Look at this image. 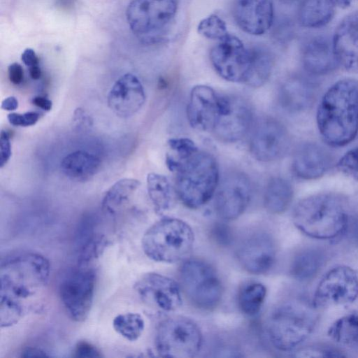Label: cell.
Listing matches in <instances>:
<instances>
[{"mask_svg":"<svg viewBox=\"0 0 358 358\" xmlns=\"http://www.w3.org/2000/svg\"><path fill=\"white\" fill-rule=\"evenodd\" d=\"M176 173V192L185 206L198 208L214 195L219 184V169L215 158L198 150L180 161Z\"/></svg>","mask_w":358,"mask_h":358,"instance_id":"277c9868","label":"cell"},{"mask_svg":"<svg viewBox=\"0 0 358 358\" xmlns=\"http://www.w3.org/2000/svg\"><path fill=\"white\" fill-rule=\"evenodd\" d=\"M322 264L323 256L318 250H306L294 257L290 273L299 280H309L317 275Z\"/></svg>","mask_w":358,"mask_h":358,"instance_id":"4dcf8cb0","label":"cell"},{"mask_svg":"<svg viewBox=\"0 0 358 358\" xmlns=\"http://www.w3.org/2000/svg\"><path fill=\"white\" fill-rule=\"evenodd\" d=\"M289 143L288 131L275 118H262L252 129L250 150L259 161L271 162L280 159L287 152Z\"/></svg>","mask_w":358,"mask_h":358,"instance_id":"4fadbf2b","label":"cell"},{"mask_svg":"<svg viewBox=\"0 0 358 358\" xmlns=\"http://www.w3.org/2000/svg\"><path fill=\"white\" fill-rule=\"evenodd\" d=\"M292 219L296 227L306 236L330 239L345 230L348 216L340 196L321 193L301 200L294 209Z\"/></svg>","mask_w":358,"mask_h":358,"instance_id":"3957f363","label":"cell"},{"mask_svg":"<svg viewBox=\"0 0 358 358\" xmlns=\"http://www.w3.org/2000/svg\"><path fill=\"white\" fill-rule=\"evenodd\" d=\"M73 357L95 358L102 357L100 351L96 347L87 341L78 342L73 350Z\"/></svg>","mask_w":358,"mask_h":358,"instance_id":"b9f144b4","label":"cell"},{"mask_svg":"<svg viewBox=\"0 0 358 358\" xmlns=\"http://www.w3.org/2000/svg\"><path fill=\"white\" fill-rule=\"evenodd\" d=\"M73 122L74 126L78 130H85L92 126V119L91 117L83 109L78 108L75 110Z\"/></svg>","mask_w":358,"mask_h":358,"instance_id":"ee69618b","label":"cell"},{"mask_svg":"<svg viewBox=\"0 0 358 358\" xmlns=\"http://www.w3.org/2000/svg\"><path fill=\"white\" fill-rule=\"evenodd\" d=\"M252 125V110L245 100L238 96H222L221 111L212 131L216 138L227 143L238 141Z\"/></svg>","mask_w":358,"mask_h":358,"instance_id":"5bb4252c","label":"cell"},{"mask_svg":"<svg viewBox=\"0 0 358 358\" xmlns=\"http://www.w3.org/2000/svg\"><path fill=\"white\" fill-rule=\"evenodd\" d=\"M95 282L94 270L89 266H77L62 280L60 298L73 320L83 322L87 317L93 303Z\"/></svg>","mask_w":358,"mask_h":358,"instance_id":"9c48e42d","label":"cell"},{"mask_svg":"<svg viewBox=\"0 0 358 358\" xmlns=\"http://www.w3.org/2000/svg\"><path fill=\"white\" fill-rule=\"evenodd\" d=\"M333 163L331 153L315 143H306L296 150L292 169L296 176L305 180L322 177Z\"/></svg>","mask_w":358,"mask_h":358,"instance_id":"7402d4cb","label":"cell"},{"mask_svg":"<svg viewBox=\"0 0 358 358\" xmlns=\"http://www.w3.org/2000/svg\"><path fill=\"white\" fill-rule=\"evenodd\" d=\"M323 139L332 146H343L358 133V81L345 78L335 83L323 96L317 113Z\"/></svg>","mask_w":358,"mask_h":358,"instance_id":"7a4b0ae2","label":"cell"},{"mask_svg":"<svg viewBox=\"0 0 358 358\" xmlns=\"http://www.w3.org/2000/svg\"><path fill=\"white\" fill-rule=\"evenodd\" d=\"M11 156V145L10 137L6 131L2 130L0 134V166H5Z\"/></svg>","mask_w":358,"mask_h":358,"instance_id":"7bdbcfd3","label":"cell"},{"mask_svg":"<svg viewBox=\"0 0 358 358\" xmlns=\"http://www.w3.org/2000/svg\"><path fill=\"white\" fill-rule=\"evenodd\" d=\"M29 72L30 77L34 80H38L41 76V70L38 65L29 67Z\"/></svg>","mask_w":358,"mask_h":358,"instance_id":"816d5d0a","label":"cell"},{"mask_svg":"<svg viewBox=\"0 0 358 358\" xmlns=\"http://www.w3.org/2000/svg\"><path fill=\"white\" fill-rule=\"evenodd\" d=\"M49 261L24 252L5 259L0 268V324L9 327L38 308L48 284Z\"/></svg>","mask_w":358,"mask_h":358,"instance_id":"6da1fadb","label":"cell"},{"mask_svg":"<svg viewBox=\"0 0 358 358\" xmlns=\"http://www.w3.org/2000/svg\"><path fill=\"white\" fill-rule=\"evenodd\" d=\"M148 196L159 213L171 210L175 205L176 192L162 175L150 173L147 176Z\"/></svg>","mask_w":358,"mask_h":358,"instance_id":"f546056e","label":"cell"},{"mask_svg":"<svg viewBox=\"0 0 358 358\" xmlns=\"http://www.w3.org/2000/svg\"><path fill=\"white\" fill-rule=\"evenodd\" d=\"M21 59L23 63L29 67L38 65V58L34 50L27 48L22 54Z\"/></svg>","mask_w":358,"mask_h":358,"instance_id":"bcb514c9","label":"cell"},{"mask_svg":"<svg viewBox=\"0 0 358 358\" xmlns=\"http://www.w3.org/2000/svg\"><path fill=\"white\" fill-rule=\"evenodd\" d=\"M316 320L313 309L306 303L285 302L274 309L268 319L270 341L280 351L293 350L311 334Z\"/></svg>","mask_w":358,"mask_h":358,"instance_id":"8992f818","label":"cell"},{"mask_svg":"<svg viewBox=\"0 0 358 358\" xmlns=\"http://www.w3.org/2000/svg\"><path fill=\"white\" fill-rule=\"evenodd\" d=\"M176 10L177 0H132L126 16L133 33L148 39L171 22Z\"/></svg>","mask_w":358,"mask_h":358,"instance_id":"30bf717a","label":"cell"},{"mask_svg":"<svg viewBox=\"0 0 358 358\" xmlns=\"http://www.w3.org/2000/svg\"><path fill=\"white\" fill-rule=\"evenodd\" d=\"M194 234L185 221L164 217L145 232L141 241L145 255L162 263H174L182 259L192 250Z\"/></svg>","mask_w":358,"mask_h":358,"instance_id":"5b68a950","label":"cell"},{"mask_svg":"<svg viewBox=\"0 0 358 358\" xmlns=\"http://www.w3.org/2000/svg\"><path fill=\"white\" fill-rule=\"evenodd\" d=\"M10 81L15 84H20L24 78V71L22 66L18 63H13L8 68Z\"/></svg>","mask_w":358,"mask_h":358,"instance_id":"f6af8a7d","label":"cell"},{"mask_svg":"<svg viewBox=\"0 0 358 358\" xmlns=\"http://www.w3.org/2000/svg\"><path fill=\"white\" fill-rule=\"evenodd\" d=\"M304 69L314 75H324L333 71L339 64L334 52L332 39L325 36L312 38L302 51Z\"/></svg>","mask_w":358,"mask_h":358,"instance_id":"603a6c76","label":"cell"},{"mask_svg":"<svg viewBox=\"0 0 358 358\" xmlns=\"http://www.w3.org/2000/svg\"><path fill=\"white\" fill-rule=\"evenodd\" d=\"M316 92V86L311 80L302 76H292L281 85L278 92L279 103L288 112H302L311 106Z\"/></svg>","mask_w":358,"mask_h":358,"instance_id":"cb8c5ba5","label":"cell"},{"mask_svg":"<svg viewBox=\"0 0 358 358\" xmlns=\"http://www.w3.org/2000/svg\"><path fill=\"white\" fill-rule=\"evenodd\" d=\"M239 264L248 272L260 275L269 271L276 258V245L268 234L255 232L245 238L237 252Z\"/></svg>","mask_w":358,"mask_h":358,"instance_id":"e0dca14e","label":"cell"},{"mask_svg":"<svg viewBox=\"0 0 358 358\" xmlns=\"http://www.w3.org/2000/svg\"><path fill=\"white\" fill-rule=\"evenodd\" d=\"M100 165V160L95 155L86 151L78 150L62 159L61 169L69 178L85 181L98 172Z\"/></svg>","mask_w":358,"mask_h":358,"instance_id":"d4e9b609","label":"cell"},{"mask_svg":"<svg viewBox=\"0 0 358 358\" xmlns=\"http://www.w3.org/2000/svg\"><path fill=\"white\" fill-rule=\"evenodd\" d=\"M145 101V93L139 79L127 73L116 80L107 98L108 106L118 117L128 118L136 114Z\"/></svg>","mask_w":358,"mask_h":358,"instance_id":"d6986e66","label":"cell"},{"mask_svg":"<svg viewBox=\"0 0 358 358\" xmlns=\"http://www.w3.org/2000/svg\"><path fill=\"white\" fill-rule=\"evenodd\" d=\"M328 334L341 344L358 343V315L350 314L339 318L329 327Z\"/></svg>","mask_w":358,"mask_h":358,"instance_id":"d6a6232c","label":"cell"},{"mask_svg":"<svg viewBox=\"0 0 358 358\" xmlns=\"http://www.w3.org/2000/svg\"><path fill=\"white\" fill-rule=\"evenodd\" d=\"M9 123L13 126L29 127L34 125L39 119V114L36 112H27L24 113H11L7 116Z\"/></svg>","mask_w":358,"mask_h":358,"instance_id":"60d3db41","label":"cell"},{"mask_svg":"<svg viewBox=\"0 0 358 358\" xmlns=\"http://www.w3.org/2000/svg\"><path fill=\"white\" fill-rule=\"evenodd\" d=\"M252 188L248 178L243 173L233 171L225 176L215 191V207L223 219L232 220L247 208Z\"/></svg>","mask_w":358,"mask_h":358,"instance_id":"9a60e30c","label":"cell"},{"mask_svg":"<svg viewBox=\"0 0 358 358\" xmlns=\"http://www.w3.org/2000/svg\"><path fill=\"white\" fill-rule=\"evenodd\" d=\"M140 185L138 180L133 178H124L117 181L103 198V212L110 215L117 214L129 203Z\"/></svg>","mask_w":358,"mask_h":358,"instance_id":"f1b7e54d","label":"cell"},{"mask_svg":"<svg viewBox=\"0 0 358 358\" xmlns=\"http://www.w3.org/2000/svg\"><path fill=\"white\" fill-rule=\"evenodd\" d=\"M297 357H345L339 350L320 346H310L299 349L296 352Z\"/></svg>","mask_w":358,"mask_h":358,"instance_id":"74e56055","label":"cell"},{"mask_svg":"<svg viewBox=\"0 0 358 358\" xmlns=\"http://www.w3.org/2000/svg\"><path fill=\"white\" fill-rule=\"evenodd\" d=\"M357 0H331L336 8L337 7L340 8H349Z\"/></svg>","mask_w":358,"mask_h":358,"instance_id":"f907efd6","label":"cell"},{"mask_svg":"<svg viewBox=\"0 0 358 358\" xmlns=\"http://www.w3.org/2000/svg\"><path fill=\"white\" fill-rule=\"evenodd\" d=\"M210 235L213 240L221 246L229 245L233 240L230 227L224 223H216L212 227Z\"/></svg>","mask_w":358,"mask_h":358,"instance_id":"ab89813d","label":"cell"},{"mask_svg":"<svg viewBox=\"0 0 358 358\" xmlns=\"http://www.w3.org/2000/svg\"><path fill=\"white\" fill-rule=\"evenodd\" d=\"M89 225L81 227L78 234V266H89L108 244L107 237Z\"/></svg>","mask_w":358,"mask_h":358,"instance_id":"484cf974","label":"cell"},{"mask_svg":"<svg viewBox=\"0 0 358 358\" xmlns=\"http://www.w3.org/2000/svg\"><path fill=\"white\" fill-rule=\"evenodd\" d=\"M252 64L247 83L251 87H259L268 79L272 70V58L269 52L262 48H252Z\"/></svg>","mask_w":358,"mask_h":358,"instance_id":"836d02e7","label":"cell"},{"mask_svg":"<svg viewBox=\"0 0 358 358\" xmlns=\"http://www.w3.org/2000/svg\"><path fill=\"white\" fill-rule=\"evenodd\" d=\"M335 8L331 0H303L298 13L299 23L309 29L324 27L332 20Z\"/></svg>","mask_w":358,"mask_h":358,"instance_id":"4316f807","label":"cell"},{"mask_svg":"<svg viewBox=\"0 0 358 358\" xmlns=\"http://www.w3.org/2000/svg\"><path fill=\"white\" fill-rule=\"evenodd\" d=\"M197 29L201 35L209 39L220 41L229 34L225 22L215 14L203 19Z\"/></svg>","mask_w":358,"mask_h":358,"instance_id":"8d00e7d4","label":"cell"},{"mask_svg":"<svg viewBox=\"0 0 358 358\" xmlns=\"http://www.w3.org/2000/svg\"><path fill=\"white\" fill-rule=\"evenodd\" d=\"M1 107L5 110H15L18 107V101L15 96H8L3 100Z\"/></svg>","mask_w":358,"mask_h":358,"instance_id":"681fc988","label":"cell"},{"mask_svg":"<svg viewBox=\"0 0 358 358\" xmlns=\"http://www.w3.org/2000/svg\"><path fill=\"white\" fill-rule=\"evenodd\" d=\"M203 337L198 324L185 316H172L162 321L157 329L155 347L163 357L189 358L196 356Z\"/></svg>","mask_w":358,"mask_h":358,"instance_id":"ba28073f","label":"cell"},{"mask_svg":"<svg viewBox=\"0 0 358 358\" xmlns=\"http://www.w3.org/2000/svg\"><path fill=\"white\" fill-rule=\"evenodd\" d=\"M115 331L129 341L138 340L143 332L145 322L143 317L136 313H127L117 315L113 321Z\"/></svg>","mask_w":358,"mask_h":358,"instance_id":"e575fe53","label":"cell"},{"mask_svg":"<svg viewBox=\"0 0 358 358\" xmlns=\"http://www.w3.org/2000/svg\"><path fill=\"white\" fill-rule=\"evenodd\" d=\"M22 357H48V355L41 349L37 348H27L21 354Z\"/></svg>","mask_w":358,"mask_h":358,"instance_id":"c3c4849f","label":"cell"},{"mask_svg":"<svg viewBox=\"0 0 358 358\" xmlns=\"http://www.w3.org/2000/svg\"><path fill=\"white\" fill-rule=\"evenodd\" d=\"M134 289L144 302L163 311L176 310L182 304L180 285L162 274L151 272L143 275Z\"/></svg>","mask_w":358,"mask_h":358,"instance_id":"2e32d148","label":"cell"},{"mask_svg":"<svg viewBox=\"0 0 358 358\" xmlns=\"http://www.w3.org/2000/svg\"><path fill=\"white\" fill-rule=\"evenodd\" d=\"M222 100V96L209 86L193 87L187 108L190 125L200 131H212L221 111Z\"/></svg>","mask_w":358,"mask_h":358,"instance_id":"ac0fdd59","label":"cell"},{"mask_svg":"<svg viewBox=\"0 0 358 358\" xmlns=\"http://www.w3.org/2000/svg\"><path fill=\"white\" fill-rule=\"evenodd\" d=\"M332 43L339 64L358 71V11L350 13L340 22Z\"/></svg>","mask_w":358,"mask_h":358,"instance_id":"44dd1931","label":"cell"},{"mask_svg":"<svg viewBox=\"0 0 358 358\" xmlns=\"http://www.w3.org/2000/svg\"><path fill=\"white\" fill-rule=\"evenodd\" d=\"M32 103L41 109L49 111L52 107V103L50 100L43 96H36L32 99Z\"/></svg>","mask_w":358,"mask_h":358,"instance_id":"7dc6e473","label":"cell"},{"mask_svg":"<svg viewBox=\"0 0 358 358\" xmlns=\"http://www.w3.org/2000/svg\"><path fill=\"white\" fill-rule=\"evenodd\" d=\"M293 194L292 186L288 180L274 177L268 181L265 189L264 207L272 214L282 213L292 203Z\"/></svg>","mask_w":358,"mask_h":358,"instance_id":"83f0119b","label":"cell"},{"mask_svg":"<svg viewBox=\"0 0 358 358\" xmlns=\"http://www.w3.org/2000/svg\"><path fill=\"white\" fill-rule=\"evenodd\" d=\"M168 144L170 152L166 155V162L168 168L171 171L180 161L199 150L192 141L186 138L171 139Z\"/></svg>","mask_w":358,"mask_h":358,"instance_id":"d590c367","label":"cell"},{"mask_svg":"<svg viewBox=\"0 0 358 358\" xmlns=\"http://www.w3.org/2000/svg\"><path fill=\"white\" fill-rule=\"evenodd\" d=\"M266 296V288L263 284L257 282H248L238 293V308L243 314L254 316L260 311Z\"/></svg>","mask_w":358,"mask_h":358,"instance_id":"1f68e13d","label":"cell"},{"mask_svg":"<svg viewBox=\"0 0 358 358\" xmlns=\"http://www.w3.org/2000/svg\"><path fill=\"white\" fill-rule=\"evenodd\" d=\"M181 287L195 307L210 310L220 303L223 295L221 280L215 268L204 260L192 258L180 267Z\"/></svg>","mask_w":358,"mask_h":358,"instance_id":"52a82bcc","label":"cell"},{"mask_svg":"<svg viewBox=\"0 0 358 358\" xmlns=\"http://www.w3.org/2000/svg\"><path fill=\"white\" fill-rule=\"evenodd\" d=\"M234 16L238 27L252 35L266 32L273 21L271 0H236Z\"/></svg>","mask_w":358,"mask_h":358,"instance_id":"ffe728a7","label":"cell"},{"mask_svg":"<svg viewBox=\"0 0 358 358\" xmlns=\"http://www.w3.org/2000/svg\"><path fill=\"white\" fill-rule=\"evenodd\" d=\"M211 63L224 79L247 85L252 69V49L245 47L241 41L228 34L212 48Z\"/></svg>","mask_w":358,"mask_h":358,"instance_id":"8fae6325","label":"cell"},{"mask_svg":"<svg viewBox=\"0 0 358 358\" xmlns=\"http://www.w3.org/2000/svg\"><path fill=\"white\" fill-rule=\"evenodd\" d=\"M338 167L348 174L358 176V148L347 152L339 160Z\"/></svg>","mask_w":358,"mask_h":358,"instance_id":"f35d334b","label":"cell"},{"mask_svg":"<svg viewBox=\"0 0 358 358\" xmlns=\"http://www.w3.org/2000/svg\"><path fill=\"white\" fill-rule=\"evenodd\" d=\"M358 296V276L349 266H338L321 279L314 294L316 307L345 306Z\"/></svg>","mask_w":358,"mask_h":358,"instance_id":"7c38bea8","label":"cell"},{"mask_svg":"<svg viewBox=\"0 0 358 358\" xmlns=\"http://www.w3.org/2000/svg\"><path fill=\"white\" fill-rule=\"evenodd\" d=\"M282 2L284 3H294L298 0H281Z\"/></svg>","mask_w":358,"mask_h":358,"instance_id":"f5cc1de1","label":"cell"}]
</instances>
